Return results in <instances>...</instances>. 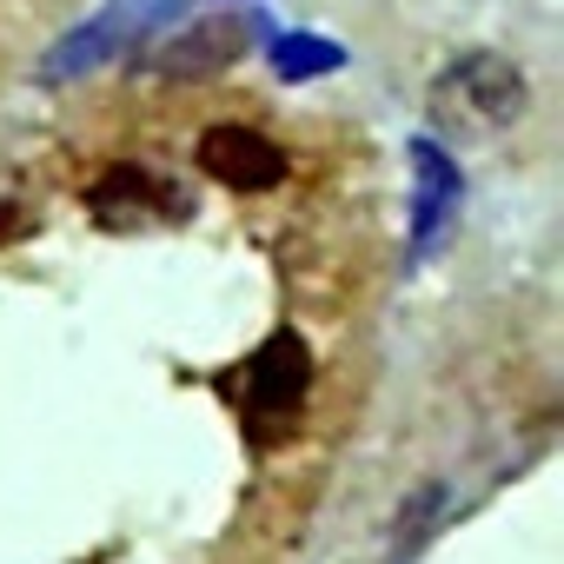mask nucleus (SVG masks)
Here are the masks:
<instances>
[{
  "label": "nucleus",
  "mask_w": 564,
  "mask_h": 564,
  "mask_svg": "<svg viewBox=\"0 0 564 564\" xmlns=\"http://www.w3.org/2000/svg\"><path fill=\"white\" fill-rule=\"evenodd\" d=\"M425 107H432V127L438 133H458V140H491L505 127H518L531 113V80L511 54H491V47H465L458 61H445L425 87Z\"/></svg>",
  "instance_id": "obj_1"
},
{
  "label": "nucleus",
  "mask_w": 564,
  "mask_h": 564,
  "mask_svg": "<svg viewBox=\"0 0 564 564\" xmlns=\"http://www.w3.org/2000/svg\"><path fill=\"white\" fill-rule=\"evenodd\" d=\"M306 392H313V346L293 333V326H279L259 339V352L239 366L232 379V405H239V425L252 445H272V438H286L306 412Z\"/></svg>",
  "instance_id": "obj_2"
},
{
  "label": "nucleus",
  "mask_w": 564,
  "mask_h": 564,
  "mask_svg": "<svg viewBox=\"0 0 564 564\" xmlns=\"http://www.w3.org/2000/svg\"><path fill=\"white\" fill-rule=\"evenodd\" d=\"M193 160H199L206 180H219V186H232V193H272V186H286V173H293L286 147L265 140L259 127H239V120L206 127L199 147H193Z\"/></svg>",
  "instance_id": "obj_3"
},
{
  "label": "nucleus",
  "mask_w": 564,
  "mask_h": 564,
  "mask_svg": "<svg viewBox=\"0 0 564 564\" xmlns=\"http://www.w3.org/2000/svg\"><path fill=\"white\" fill-rule=\"evenodd\" d=\"M252 47V21L246 14H199V21H186L180 34H166L160 47H147V74H160V80H213V74H226L239 54Z\"/></svg>",
  "instance_id": "obj_4"
},
{
  "label": "nucleus",
  "mask_w": 564,
  "mask_h": 564,
  "mask_svg": "<svg viewBox=\"0 0 564 564\" xmlns=\"http://www.w3.org/2000/svg\"><path fill=\"white\" fill-rule=\"evenodd\" d=\"M87 213H94V226H107V232H140V226H153V219H186V193H180L173 180H160L153 166L120 160V166H107V173L87 186Z\"/></svg>",
  "instance_id": "obj_5"
},
{
  "label": "nucleus",
  "mask_w": 564,
  "mask_h": 564,
  "mask_svg": "<svg viewBox=\"0 0 564 564\" xmlns=\"http://www.w3.org/2000/svg\"><path fill=\"white\" fill-rule=\"evenodd\" d=\"M153 14H160V0H113L100 21H87L80 34H67V41L41 61V87H61V80H80V74L107 67L113 54H127V47L147 34Z\"/></svg>",
  "instance_id": "obj_6"
},
{
  "label": "nucleus",
  "mask_w": 564,
  "mask_h": 564,
  "mask_svg": "<svg viewBox=\"0 0 564 564\" xmlns=\"http://www.w3.org/2000/svg\"><path fill=\"white\" fill-rule=\"evenodd\" d=\"M412 180H419V193H412V246L432 252L438 232H445V226L458 219V206H465V180H458V166L445 160L438 140H412Z\"/></svg>",
  "instance_id": "obj_7"
},
{
  "label": "nucleus",
  "mask_w": 564,
  "mask_h": 564,
  "mask_svg": "<svg viewBox=\"0 0 564 564\" xmlns=\"http://www.w3.org/2000/svg\"><path fill=\"white\" fill-rule=\"evenodd\" d=\"M438 524H445V485L425 478V485L399 505V518H392V564H412V557L438 538Z\"/></svg>",
  "instance_id": "obj_8"
},
{
  "label": "nucleus",
  "mask_w": 564,
  "mask_h": 564,
  "mask_svg": "<svg viewBox=\"0 0 564 564\" xmlns=\"http://www.w3.org/2000/svg\"><path fill=\"white\" fill-rule=\"evenodd\" d=\"M346 54L319 34H286V41H272V74L279 80H313V74H333Z\"/></svg>",
  "instance_id": "obj_9"
}]
</instances>
